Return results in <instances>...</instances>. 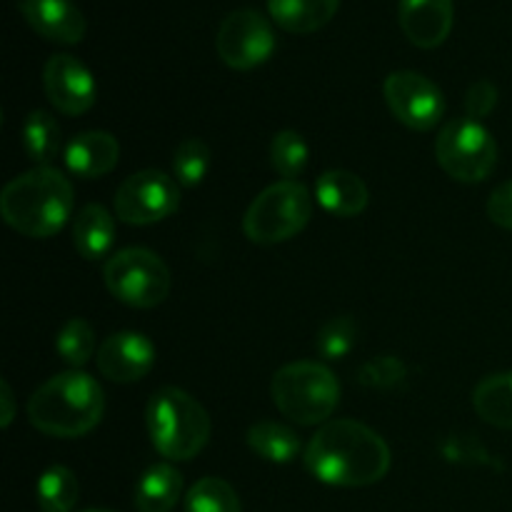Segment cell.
<instances>
[{
    "mask_svg": "<svg viewBox=\"0 0 512 512\" xmlns=\"http://www.w3.org/2000/svg\"><path fill=\"white\" fill-rule=\"evenodd\" d=\"M18 8L30 28L53 43L75 45L85 38V15L73 0H20Z\"/></svg>",
    "mask_w": 512,
    "mask_h": 512,
    "instance_id": "cell-15",
    "label": "cell"
},
{
    "mask_svg": "<svg viewBox=\"0 0 512 512\" xmlns=\"http://www.w3.org/2000/svg\"><path fill=\"white\" fill-rule=\"evenodd\" d=\"M55 350L63 358L65 365H70L73 370L83 368L95 353V333L90 328L88 320L83 318H70L63 328L58 330V338H55Z\"/></svg>",
    "mask_w": 512,
    "mask_h": 512,
    "instance_id": "cell-26",
    "label": "cell"
},
{
    "mask_svg": "<svg viewBox=\"0 0 512 512\" xmlns=\"http://www.w3.org/2000/svg\"><path fill=\"white\" fill-rule=\"evenodd\" d=\"M98 370L113 383H138L153 370L155 345L143 333L123 330L100 343L95 355Z\"/></svg>",
    "mask_w": 512,
    "mask_h": 512,
    "instance_id": "cell-13",
    "label": "cell"
},
{
    "mask_svg": "<svg viewBox=\"0 0 512 512\" xmlns=\"http://www.w3.org/2000/svg\"><path fill=\"white\" fill-rule=\"evenodd\" d=\"M220 60L233 70H253L263 65L275 50L273 25L263 13L253 8L233 10L220 23L215 38Z\"/></svg>",
    "mask_w": 512,
    "mask_h": 512,
    "instance_id": "cell-10",
    "label": "cell"
},
{
    "mask_svg": "<svg viewBox=\"0 0 512 512\" xmlns=\"http://www.w3.org/2000/svg\"><path fill=\"white\" fill-rule=\"evenodd\" d=\"M63 148L58 120L45 110H33L23 123V150L33 163L50 165Z\"/></svg>",
    "mask_w": 512,
    "mask_h": 512,
    "instance_id": "cell-23",
    "label": "cell"
},
{
    "mask_svg": "<svg viewBox=\"0 0 512 512\" xmlns=\"http://www.w3.org/2000/svg\"><path fill=\"white\" fill-rule=\"evenodd\" d=\"M435 158L458 183H483L498 165V143L483 123L465 115L443 125L435 140Z\"/></svg>",
    "mask_w": 512,
    "mask_h": 512,
    "instance_id": "cell-8",
    "label": "cell"
},
{
    "mask_svg": "<svg viewBox=\"0 0 512 512\" xmlns=\"http://www.w3.org/2000/svg\"><path fill=\"white\" fill-rule=\"evenodd\" d=\"M35 495L43 512H70L78 505L80 483L73 470L65 465H53L38 478Z\"/></svg>",
    "mask_w": 512,
    "mask_h": 512,
    "instance_id": "cell-24",
    "label": "cell"
},
{
    "mask_svg": "<svg viewBox=\"0 0 512 512\" xmlns=\"http://www.w3.org/2000/svg\"><path fill=\"white\" fill-rule=\"evenodd\" d=\"M185 512H243L233 485L220 478H203L185 495Z\"/></svg>",
    "mask_w": 512,
    "mask_h": 512,
    "instance_id": "cell-25",
    "label": "cell"
},
{
    "mask_svg": "<svg viewBox=\"0 0 512 512\" xmlns=\"http://www.w3.org/2000/svg\"><path fill=\"white\" fill-rule=\"evenodd\" d=\"M115 240V220L103 205L90 203L75 215L73 220V243L80 258L100 260L108 255Z\"/></svg>",
    "mask_w": 512,
    "mask_h": 512,
    "instance_id": "cell-19",
    "label": "cell"
},
{
    "mask_svg": "<svg viewBox=\"0 0 512 512\" xmlns=\"http://www.w3.org/2000/svg\"><path fill=\"white\" fill-rule=\"evenodd\" d=\"M340 0H268L270 18L288 33L308 35L335 18Z\"/></svg>",
    "mask_w": 512,
    "mask_h": 512,
    "instance_id": "cell-18",
    "label": "cell"
},
{
    "mask_svg": "<svg viewBox=\"0 0 512 512\" xmlns=\"http://www.w3.org/2000/svg\"><path fill=\"white\" fill-rule=\"evenodd\" d=\"M498 105V88H495L490 80H478V83L470 85L468 95H465V113L473 120L488 118L490 113Z\"/></svg>",
    "mask_w": 512,
    "mask_h": 512,
    "instance_id": "cell-31",
    "label": "cell"
},
{
    "mask_svg": "<svg viewBox=\"0 0 512 512\" xmlns=\"http://www.w3.org/2000/svg\"><path fill=\"white\" fill-rule=\"evenodd\" d=\"M408 378V368L400 358L395 355H378V358H370L368 363H363V368L358 370L360 385L370 390H393L400 383H405Z\"/></svg>",
    "mask_w": 512,
    "mask_h": 512,
    "instance_id": "cell-30",
    "label": "cell"
},
{
    "mask_svg": "<svg viewBox=\"0 0 512 512\" xmlns=\"http://www.w3.org/2000/svg\"><path fill=\"white\" fill-rule=\"evenodd\" d=\"M145 425L163 458L193 460L210 440V415L193 395L180 388H160L145 408Z\"/></svg>",
    "mask_w": 512,
    "mask_h": 512,
    "instance_id": "cell-4",
    "label": "cell"
},
{
    "mask_svg": "<svg viewBox=\"0 0 512 512\" xmlns=\"http://www.w3.org/2000/svg\"><path fill=\"white\" fill-rule=\"evenodd\" d=\"M85 512H113V510H85Z\"/></svg>",
    "mask_w": 512,
    "mask_h": 512,
    "instance_id": "cell-35",
    "label": "cell"
},
{
    "mask_svg": "<svg viewBox=\"0 0 512 512\" xmlns=\"http://www.w3.org/2000/svg\"><path fill=\"white\" fill-rule=\"evenodd\" d=\"M210 170V148L200 138H188L178 145L173 155V178L178 185L195 188Z\"/></svg>",
    "mask_w": 512,
    "mask_h": 512,
    "instance_id": "cell-29",
    "label": "cell"
},
{
    "mask_svg": "<svg viewBox=\"0 0 512 512\" xmlns=\"http://www.w3.org/2000/svg\"><path fill=\"white\" fill-rule=\"evenodd\" d=\"M313 218V195L298 180H278L245 210L243 230L250 243L278 245L295 238Z\"/></svg>",
    "mask_w": 512,
    "mask_h": 512,
    "instance_id": "cell-6",
    "label": "cell"
},
{
    "mask_svg": "<svg viewBox=\"0 0 512 512\" xmlns=\"http://www.w3.org/2000/svg\"><path fill=\"white\" fill-rule=\"evenodd\" d=\"M73 208V185L50 165L13 178L0 195L3 220L25 238H53L68 223Z\"/></svg>",
    "mask_w": 512,
    "mask_h": 512,
    "instance_id": "cell-2",
    "label": "cell"
},
{
    "mask_svg": "<svg viewBox=\"0 0 512 512\" xmlns=\"http://www.w3.org/2000/svg\"><path fill=\"white\" fill-rule=\"evenodd\" d=\"M248 448L253 450L258 458L268 460V463H293L300 455L303 445H300L298 433L283 423H273V420H263L255 423L248 430Z\"/></svg>",
    "mask_w": 512,
    "mask_h": 512,
    "instance_id": "cell-22",
    "label": "cell"
},
{
    "mask_svg": "<svg viewBox=\"0 0 512 512\" xmlns=\"http://www.w3.org/2000/svg\"><path fill=\"white\" fill-rule=\"evenodd\" d=\"M105 395L98 380L70 370L45 380L28 400L33 428L53 438H80L103 420Z\"/></svg>",
    "mask_w": 512,
    "mask_h": 512,
    "instance_id": "cell-3",
    "label": "cell"
},
{
    "mask_svg": "<svg viewBox=\"0 0 512 512\" xmlns=\"http://www.w3.org/2000/svg\"><path fill=\"white\" fill-rule=\"evenodd\" d=\"M103 278L110 295L130 308H155L170 293L168 265L148 248L118 250L105 263Z\"/></svg>",
    "mask_w": 512,
    "mask_h": 512,
    "instance_id": "cell-7",
    "label": "cell"
},
{
    "mask_svg": "<svg viewBox=\"0 0 512 512\" xmlns=\"http://www.w3.org/2000/svg\"><path fill=\"white\" fill-rule=\"evenodd\" d=\"M180 208V185L160 170L128 175L115 190V215L128 225H153Z\"/></svg>",
    "mask_w": 512,
    "mask_h": 512,
    "instance_id": "cell-9",
    "label": "cell"
},
{
    "mask_svg": "<svg viewBox=\"0 0 512 512\" xmlns=\"http://www.w3.org/2000/svg\"><path fill=\"white\" fill-rule=\"evenodd\" d=\"M488 218L500 228L512 230V180L498 185L488 198Z\"/></svg>",
    "mask_w": 512,
    "mask_h": 512,
    "instance_id": "cell-33",
    "label": "cell"
},
{
    "mask_svg": "<svg viewBox=\"0 0 512 512\" xmlns=\"http://www.w3.org/2000/svg\"><path fill=\"white\" fill-rule=\"evenodd\" d=\"M183 495V475L168 463H158L143 473L135 488V510L170 512Z\"/></svg>",
    "mask_w": 512,
    "mask_h": 512,
    "instance_id": "cell-20",
    "label": "cell"
},
{
    "mask_svg": "<svg viewBox=\"0 0 512 512\" xmlns=\"http://www.w3.org/2000/svg\"><path fill=\"white\" fill-rule=\"evenodd\" d=\"M0 408H3V413H0V425H3V428H10V423H13L15 418V395L13 388L8 385V380H0Z\"/></svg>",
    "mask_w": 512,
    "mask_h": 512,
    "instance_id": "cell-34",
    "label": "cell"
},
{
    "mask_svg": "<svg viewBox=\"0 0 512 512\" xmlns=\"http://www.w3.org/2000/svg\"><path fill=\"white\" fill-rule=\"evenodd\" d=\"M355 343H358V323L350 315H335L320 325L315 350L325 360H343L353 353Z\"/></svg>",
    "mask_w": 512,
    "mask_h": 512,
    "instance_id": "cell-27",
    "label": "cell"
},
{
    "mask_svg": "<svg viewBox=\"0 0 512 512\" xmlns=\"http://www.w3.org/2000/svg\"><path fill=\"white\" fill-rule=\"evenodd\" d=\"M310 150L308 143L300 133L295 130H280L278 135L270 143V160H273V168L283 175L285 180H295L298 175L305 173L308 168Z\"/></svg>",
    "mask_w": 512,
    "mask_h": 512,
    "instance_id": "cell-28",
    "label": "cell"
},
{
    "mask_svg": "<svg viewBox=\"0 0 512 512\" xmlns=\"http://www.w3.org/2000/svg\"><path fill=\"white\" fill-rule=\"evenodd\" d=\"M385 103L395 120L410 130H433L445 113V98L438 85L415 70H395L385 78Z\"/></svg>",
    "mask_w": 512,
    "mask_h": 512,
    "instance_id": "cell-11",
    "label": "cell"
},
{
    "mask_svg": "<svg viewBox=\"0 0 512 512\" xmlns=\"http://www.w3.org/2000/svg\"><path fill=\"white\" fill-rule=\"evenodd\" d=\"M270 395L280 413L293 423L310 428L325 425L340 403V383L333 370L315 360L283 365L273 375Z\"/></svg>",
    "mask_w": 512,
    "mask_h": 512,
    "instance_id": "cell-5",
    "label": "cell"
},
{
    "mask_svg": "<svg viewBox=\"0 0 512 512\" xmlns=\"http://www.w3.org/2000/svg\"><path fill=\"white\" fill-rule=\"evenodd\" d=\"M65 165L73 175L85 180L103 178L118 165L120 145L105 130H88L80 133L65 145Z\"/></svg>",
    "mask_w": 512,
    "mask_h": 512,
    "instance_id": "cell-16",
    "label": "cell"
},
{
    "mask_svg": "<svg viewBox=\"0 0 512 512\" xmlns=\"http://www.w3.org/2000/svg\"><path fill=\"white\" fill-rule=\"evenodd\" d=\"M43 88L58 113L83 115L95 105V78L83 60L68 53H55L43 68Z\"/></svg>",
    "mask_w": 512,
    "mask_h": 512,
    "instance_id": "cell-12",
    "label": "cell"
},
{
    "mask_svg": "<svg viewBox=\"0 0 512 512\" xmlns=\"http://www.w3.org/2000/svg\"><path fill=\"white\" fill-rule=\"evenodd\" d=\"M473 408L493 428L512 430V373L480 380L473 390Z\"/></svg>",
    "mask_w": 512,
    "mask_h": 512,
    "instance_id": "cell-21",
    "label": "cell"
},
{
    "mask_svg": "<svg viewBox=\"0 0 512 512\" xmlns=\"http://www.w3.org/2000/svg\"><path fill=\"white\" fill-rule=\"evenodd\" d=\"M453 0H400L398 23L405 38L418 48H438L453 30Z\"/></svg>",
    "mask_w": 512,
    "mask_h": 512,
    "instance_id": "cell-14",
    "label": "cell"
},
{
    "mask_svg": "<svg viewBox=\"0 0 512 512\" xmlns=\"http://www.w3.org/2000/svg\"><path fill=\"white\" fill-rule=\"evenodd\" d=\"M315 200L335 218H355L368 208V185L350 170H328L315 183Z\"/></svg>",
    "mask_w": 512,
    "mask_h": 512,
    "instance_id": "cell-17",
    "label": "cell"
},
{
    "mask_svg": "<svg viewBox=\"0 0 512 512\" xmlns=\"http://www.w3.org/2000/svg\"><path fill=\"white\" fill-rule=\"evenodd\" d=\"M443 453L448 460H460V463H488L483 445H478L473 435H453L443 445Z\"/></svg>",
    "mask_w": 512,
    "mask_h": 512,
    "instance_id": "cell-32",
    "label": "cell"
},
{
    "mask_svg": "<svg viewBox=\"0 0 512 512\" xmlns=\"http://www.w3.org/2000/svg\"><path fill=\"white\" fill-rule=\"evenodd\" d=\"M315 480L333 488H368L388 475L393 455L388 443L358 420H328L303 450Z\"/></svg>",
    "mask_w": 512,
    "mask_h": 512,
    "instance_id": "cell-1",
    "label": "cell"
}]
</instances>
